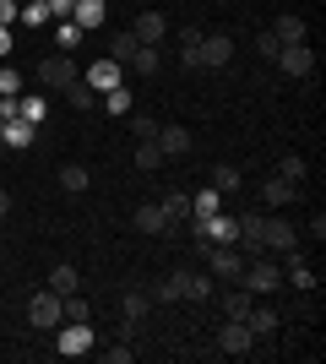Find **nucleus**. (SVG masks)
Instances as JSON below:
<instances>
[{"mask_svg": "<svg viewBox=\"0 0 326 364\" xmlns=\"http://www.w3.org/2000/svg\"><path fill=\"white\" fill-rule=\"evenodd\" d=\"M153 299H158V304H174V299H180V289H174V277H158V283H153Z\"/></svg>", "mask_w": 326, "mask_h": 364, "instance_id": "nucleus-44", "label": "nucleus"}, {"mask_svg": "<svg viewBox=\"0 0 326 364\" xmlns=\"http://www.w3.org/2000/svg\"><path fill=\"white\" fill-rule=\"evenodd\" d=\"M28 321H33V326H38V332H55V326H60V294H55V289H44V294H33V299H28Z\"/></svg>", "mask_w": 326, "mask_h": 364, "instance_id": "nucleus-5", "label": "nucleus"}, {"mask_svg": "<svg viewBox=\"0 0 326 364\" xmlns=\"http://www.w3.org/2000/svg\"><path fill=\"white\" fill-rule=\"evenodd\" d=\"M6 120H16V98H0V125Z\"/></svg>", "mask_w": 326, "mask_h": 364, "instance_id": "nucleus-47", "label": "nucleus"}, {"mask_svg": "<svg viewBox=\"0 0 326 364\" xmlns=\"http://www.w3.org/2000/svg\"><path fill=\"white\" fill-rule=\"evenodd\" d=\"M174 289H180V299H212V277H202V272H174Z\"/></svg>", "mask_w": 326, "mask_h": 364, "instance_id": "nucleus-15", "label": "nucleus"}, {"mask_svg": "<svg viewBox=\"0 0 326 364\" xmlns=\"http://www.w3.org/2000/svg\"><path fill=\"white\" fill-rule=\"evenodd\" d=\"M217 348L239 359V353H256V337H250L245 321H223V332H217Z\"/></svg>", "mask_w": 326, "mask_h": 364, "instance_id": "nucleus-10", "label": "nucleus"}, {"mask_svg": "<svg viewBox=\"0 0 326 364\" xmlns=\"http://www.w3.org/2000/svg\"><path fill=\"white\" fill-rule=\"evenodd\" d=\"M158 147H163V158H185L190 152V131L185 125H158Z\"/></svg>", "mask_w": 326, "mask_h": 364, "instance_id": "nucleus-14", "label": "nucleus"}, {"mask_svg": "<svg viewBox=\"0 0 326 364\" xmlns=\"http://www.w3.org/2000/svg\"><path fill=\"white\" fill-rule=\"evenodd\" d=\"M131 33H136V44H158V38L169 33V16H163V11H141Z\"/></svg>", "mask_w": 326, "mask_h": 364, "instance_id": "nucleus-17", "label": "nucleus"}, {"mask_svg": "<svg viewBox=\"0 0 326 364\" xmlns=\"http://www.w3.org/2000/svg\"><path fill=\"white\" fill-rule=\"evenodd\" d=\"M234 60L229 33H202V49H196V71H217V65Z\"/></svg>", "mask_w": 326, "mask_h": 364, "instance_id": "nucleus-6", "label": "nucleus"}, {"mask_svg": "<svg viewBox=\"0 0 326 364\" xmlns=\"http://www.w3.org/2000/svg\"><path fill=\"white\" fill-rule=\"evenodd\" d=\"M60 185L71 191V196H77V191H87V168H82V164H65V168H60Z\"/></svg>", "mask_w": 326, "mask_h": 364, "instance_id": "nucleus-38", "label": "nucleus"}, {"mask_svg": "<svg viewBox=\"0 0 326 364\" xmlns=\"http://www.w3.org/2000/svg\"><path fill=\"white\" fill-rule=\"evenodd\" d=\"M250 304H256V294H250V289H239V283H234V289L223 294V310H229V321H245V316H250Z\"/></svg>", "mask_w": 326, "mask_h": 364, "instance_id": "nucleus-24", "label": "nucleus"}, {"mask_svg": "<svg viewBox=\"0 0 326 364\" xmlns=\"http://www.w3.org/2000/svg\"><path fill=\"white\" fill-rule=\"evenodd\" d=\"M60 316L65 321H93V304L82 299V294H65V299H60Z\"/></svg>", "mask_w": 326, "mask_h": 364, "instance_id": "nucleus-32", "label": "nucleus"}, {"mask_svg": "<svg viewBox=\"0 0 326 364\" xmlns=\"http://www.w3.org/2000/svg\"><path fill=\"white\" fill-rule=\"evenodd\" d=\"M11 55V28H0V60Z\"/></svg>", "mask_w": 326, "mask_h": 364, "instance_id": "nucleus-48", "label": "nucleus"}, {"mask_svg": "<svg viewBox=\"0 0 326 364\" xmlns=\"http://www.w3.org/2000/svg\"><path fill=\"white\" fill-rule=\"evenodd\" d=\"M196 240H212V245H239V218H229V213L196 218Z\"/></svg>", "mask_w": 326, "mask_h": 364, "instance_id": "nucleus-7", "label": "nucleus"}, {"mask_svg": "<svg viewBox=\"0 0 326 364\" xmlns=\"http://www.w3.org/2000/svg\"><path fill=\"white\" fill-rule=\"evenodd\" d=\"M93 343H98L93 321H60V326H55V348H60L65 359H77V353H87Z\"/></svg>", "mask_w": 326, "mask_h": 364, "instance_id": "nucleus-3", "label": "nucleus"}, {"mask_svg": "<svg viewBox=\"0 0 326 364\" xmlns=\"http://www.w3.org/2000/svg\"><path fill=\"white\" fill-rule=\"evenodd\" d=\"M33 136H38V125H28V120H22V114L0 125V141H6V147H11V152H28V147H33Z\"/></svg>", "mask_w": 326, "mask_h": 364, "instance_id": "nucleus-13", "label": "nucleus"}, {"mask_svg": "<svg viewBox=\"0 0 326 364\" xmlns=\"http://www.w3.org/2000/svg\"><path fill=\"white\" fill-rule=\"evenodd\" d=\"M131 131H136V141H153L158 136V120H153V114H131Z\"/></svg>", "mask_w": 326, "mask_h": 364, "instance_id": "nucleus-41", "label": "nucleus"}, {"mask_svg": "<svg viewBox=\"0 0 326 364\" xmlns=\"http://www.w3.org/2000/svg\"><path fill=\"white\" fill-rule=\"evenodd\" d=\"M55 38H60V55H65V49L82 44V28H77V22H60V33H55Z\"/></svg>", "mask_w": 326, "mask_h": 364, "instance_id": "nucleus-43", "label": "nucleus"}, {"mask_svg": "<svg viewBox=\"0 0 326 364\" xmlns=\"http://www.w3.org/2000/svg\"><path fill=\"white\" fill-rule=\"evenodd\" d=\"M131 55H136V33H114V38H109V60H131Z\"/></svg>", "mask_w": 326, "mask_h": 364, "instance_id": "nucleus-34", "label": "nucleus"}, {"mask_svg": "<svg viewBox=\"0 0 326 364\" xmlns=\"http://www.w3.org/2000/svg\"><path fill=\"white\" fill-rule=\"evenodd\" d=\"M261 201H266V207H294V201H299V185L278 180V174H266V185H261Z\"/></svg>", "mask_w": 326, "mask_h": 364, "instance_id": "nucleus-16", "label": "nucleus"}, {"mask_svg": "<svg viewBox=\"0 0 326 364\" xmlns=\"http://www.w3.org/2000/svg\"><path fill=\"white\" fill-rule=\"evenodd\" d=\"M196 49H202V28H185L180 33V60H185V71H196Z\"/></svg>", "mask_w": 326, "mask_h": 364, "instance_id": "nucleus-30", "label": "nucleus"}, {"mask_svg": "<svg viewBox=\"0 0 326 364\" xmlns=\"http://www.w3.org/2000/svg\"><path fill=\"white\" fill-rule=\"evenodd\" d=\"M120 76H125V65L104 55V60H93L87 71H82V82H87V87H98V92H109V87H120Z\"/></svg>", "mask_w": 326, "mask_h": 364, "instance_id": "nucleus-11", "label": "nucleus"}, {"mask_svg": "<svg viewBox=\"0 0 326 364\" xmlns=\"http://www.w3.org/2000/svg\"><path fill=\"white\" fill-rule=\"evenodd\" d=\"M245 326H250V337H256V343H266V337H278V310H272V304H250Z\"/></svg>", "mask_w": 326, "mask_h": 364, "instance_id": "nucleus-12", "label": "nucleus"}, {"mask_svg": "<svg viewBox=\"0 0 326 364\" xmlns=\"http://www.w3.org/2000/svg\"><path fill=\"white\" fill-rule=\"evenodd\" d=\"M71 22H77L82 33L104 28V0H77V6H71Z\"/></svg>", "mask_w": 326, "mask_h": 364, "instance_id": "nucleus-19", "label": "nucleus"}, {"mask_svg": "<svg viewBox=\"0 0 326 364\" xmlns=\"http://www.w3.org/2000/svg\"><path fill=\"white\" fill-rule=\"evenodd\" d=\"M305 174H310V164H305L299 152H288V158L278 164V180H288V185H305Z\"/></svg>", "mask_w": 326, "mask_h": 364, "instance_id": "nucleus-28", "label": "nucleus"}, {"mask_svg": "<svg viewBox=\"0 0 326 364\" xmlns=\"http://www.w3.org/2000/svg\"><path fill=\"white\" fill-rule=\"evenodd\" d=\"M169 164V158H163V147H158V136L153 141H136V168L141 174H158V168Z\"/></svg>", "mask_w": 326, "mask_h": 364, "instance_id": "nucleus-23", "label": "nucleus"}, {"mask_svg": "<svg viewBox=\"0 0 326 364\" xmlns=\"http://www.w3.org/2000/svg\"><path fill=\"white\" fill-rule=\"evenodd\" d=\"M288 283H294L299 294H310V289H315V272L305 267V261H288Z\"/></svg>", "mask_w": 326, "mask_h": 364, "instance_id": "nucleus-37", "label": "nucleus"}, {"mask_svg": "<svg viewBox=\"0 0 326 364\" xmlns=\"http://www.w3.org/2000/svg\"><path fill=\"white\" fill-rule=\"evenodd\" d=\"M147 310H153V294H147V289H131V294L120 299V316H125V321H141Z\"/></svg>", "mask_w": 326, "mask_h": 364, "instance_id": "nucleus-27", "label": "nucleus"}, {"mask_svg": "<svg viewBox=\"0 0 326 364\" xmlns=\"http://www.w3.org/2000/svg\"><path fill=\"white\" fill-rule=\"evenodd\" d=\"M16 22H28V28H44V22H49V0H28Z\"/></svg>", "mask_w": 326, "mask_h": 364, "instance_id": "nucleus-35", "label": "nucleus"}, {"mask_svg": "<svg viewBox=\"0 0 326 364\" xmlns=\"http://www.w3.org/2000/svg\"><path fill=\"white\" fill-rule=\"evenodd\" d=\"M49 289L65 299V294H77V289H82V272L71 267V261H55V272H49Z\"/></svg>", "mask_w": 326, "mask_h": 364, "instance_id": "nucleus-21", "label": "nucleus"}, {"mask_svg": "<svg viewBox=\"0 0 326 364\" xmlns=\"http://www.w3.org/2000/svg\"><path fill=\"white\" fill-rule=\"evenodd\" d=\"M16 92H22V76L11 65H0V98H16Z\"/></svg>", "mask_w": 326, "mask_h": 364, "instance_id": "nucleus-42", "label": "nucleus"}, {"mask_svg": "<svg viewBox=\"0 0 326 364\" xmlns=\"http://www.w3.org/2000/svg\"><path fill=\"white\" fill-rule=\"evenodd\" d=\"M239 289H250L256 299L278 294V289H283V267H278V261H261V256H250V261H245V277H239Z\"/></svg>", "mask_w": 326, "mask_h": 364, "instance_id": "nucleus-2", "label": "nucleus"}, {"mask_svg": "<svg viewBox=\"0 0 326 364\" xmlns=\"http://www.w3.org/2000/svg\"><path fill=\"white\" fill-rule=\"evenodd\" d=\"M212 191H223V196H229V191H239V168L217 164V168H212Z\"/></svg>", "mask_w": 326, "mask_h": 364, "instance_id": "nucleus-36", "label": "nucleus"}, {"mask_svg": "<svg viewBox=\"0 0 326 364\" xmlns=\"http://www.w3.org/2000/svg\"><path fill=\"white\" fill-rule=\"evenodd\" d=\"M136 228H141V234H169V218H163V207H158V201L136 207Z\"/></svg>", "mask_w": 326, "mask_h": 364, "instance_id": "nucleus-22", "label": "nucleus"}, {"mask_svg": "<svg viewBox=\"0 0 326 364\" xmlns=\"http://www.w3.org/2000/svg\"><path fill=\"white\" fill-rule=\"evenodd\" d=\"M196 250L207 256V267H212V277H223V283H239L245 277V250L239 245H212V240H196Z\"/></svg>", "mask_w": 326, "mask_h": 364, "instance_id": "nucleus-1", "label": "nucleus"}, {"mask_svg": "<svg viewBox=\"0 0 326 364\" xmlns=\"http://www.w3.org/2000/svg\"><path fill=\"white\" fill-rule=\"evenodd\" d=\"M65 104L71 109H93V87H87V82H71V87H65Z\"/></svg>", "mask_w": 326, "mask_h": 364, "instance_id": "nucleus-39", "label": "nucleus"}, {"mask_svg": "<svg viewBox=\"0 0 326 364\" xmlns=\"http://www.w3.org/2000/svg\"><path fill=\"white\" fill-rule=\"evenodd\" d=\"M294 245H299V234H294V223H288V218H261V250L288 256Z\"/></svg>", "mask_w": 326, "mask_h": 364, "instance_id": "nucleus-9", "label": "nucleus"}, {"mask_svg": "<svg viewBox=\"0 0 326 364\" xmlns=\"http://www.w3.org/2000/svg\"><path fill=\"white\" fill-rule=\"evenodd\" d=\"M38 82L44 87H71V82H82V71L71 65V55H44L38 60Z\"/></svg>", "mask_w": 326, "mask_h": 364, "instance_id": "nucleus-8", "label": "nucleus"}, {"mask_svg": "<svg viewBox=\"0 0 326 364\" xmlns=\"http://www.w3.org/2000/svg\"><path fill=\"white\" fill-rule=\"evenodd\" d=\"M158 207H163V218H169V223H174V218H190V196H185V191H169Z\"/></svg>", "mask_w": 326, "mask_h": 364, "instance_id": "nucleus-33", "label": "nucleus"}, {"mask_svg": "<svg viewBox=\"0 0 326 364\" xmlns=\"http://www.w3.org/2000/svg\"><path fill=\"white\" fill-rule=\"evenodd\" d=\"M104 359H109V364H131V359H136V348H131V337H120V343H109V348H104Z\"/></svg>", "mask_w": 326, "mask_h": 364, "instance_id": "nucleus-40", "label": "nucleus"}, {"mask_svg": "<svg viewBox=\"0 0 326 364\" xmlns=\"http://www.w3.org/2000/svg\"><path fill=\"white\" fill-rule=\"evenodd\" d=\"M16 16H22V6H16V0H0V28H11Z\"/></svg>", "mask_w": 326, "mask_h": 364, "instance_id": "nucleus-45", "label": "nucleus"}, {"mask_svg": "<svg viewBox=\"0 0 326 364\" xmlns=\"http://www.w3.org/2000/svg\"><path fill=\"white\" fill-rule=\"evenodd\" d=\"M239 250H245V256H261V213L239 218Z\"/></svg>", "mask_w": 326, "mask_h": 364, "instance_id": "nucleus-20", "label": "nucleus"}, {"mask_svg": "<svg viewBox=\"0 0 326 364\" xmlns=\"http://www.w3.org/2000/svg\"><path fill=\"white\" fill-rule=\"evenodd\" d=\"M16 114L28 125H44V114H49V104L38 98V92H16Z\"/></svg>", "mask_w": 326, "mask_h": 364, "instance_id": "nucleus-25", "label": "nucleus"}, {"mask_svg": "<svg viewBox=\"0 0 326 364\" xmlns=\"http://www.w3.org/2000/svg\"><path fill=\"white\" fill-rule=\"evenodd\" d=\"M125 65H131L136 76H153V71H158V49H153V44H136V55H131Z\"/></svg>", "mask_w": 326, "mask_h": 364, "instance_id": "nucleus-29", "label": "nucleus"}, {"mask_svg": "<svg viewBox=\"0 0 326 364\" xmlns=\"http://www.w3.org/2000/svg\"><path fill=\"white\" fill-rule=\"evenodd\" d=\"M0 147H6V141H0Z\"/></svg>", "mask_w": 326, "mask_h": 364, "instance_id": "nucleus-50", "label": "nucleus"}, {"mask_svg": "<svg viewBox=\"0 0 326 364\" xmlns=\"http://www.w3.org/2000/svg\"><path fill=\"white\" fill-rule=\"evenodd\" d=\"M11 213V191H0V218Z\"/></svg>", "mask_w": 326, "mask_h": 364, "instance_id": "nucleus-49", "label": "nucleus"}, {"mask_svg": "<svg viewBox=\"0 0 326 364\" xmlns=\"http://www.w3.org/2000/svg\"><path fill=\"white\" fill-rule=\"evenodd\" d=\"M104 104H109V114H114V120H125V114L136 109V104H131V87H109V92H104Z\"/></svg>", "mask_w": 326, "mask_h": 364, "instance_id": "nucleus-31", "label": "nucleus"}, {"mask_svg": "<svg viewBox=\"0 0 326 364\" xmlns=\"http://www.w3.org/2000/svg\"><path fill=\"white\" fill-rule=\"evenodd\" d=\"M305 16H294V11H283L278 22H272V38H278V44H305Z\"/></svg>", "mask_w": 326, "mask_h": 364, "instance_id": "nucleus-18", "label": "nucleus"}, {"mask_svg": "<svg viewBox=\"0 0 326 364\" xmlns=\"http://www.w3.org/2000/svg\"><path fill=\"white\" fill-rule=\"evenodd\" d=\"M272 60H278V71H283V76L305 82V76L315 71V49H310V44H283L278 55H272Z\"/></svg>", "mask_w": 326, "mask_h": 364, "instance_id": "nucleus-4", "label": "nucleus"}, {"mask_svg": "<svg viewBox=\"0 0 326 364\" xmlns=\"http://www.w3.org/2000/svg\"><path fill=\"white\" fill-rule=\"evenodd\" d=\"M212 213H223V191H212V185H207V191H196V196H190V218H212Z\"/></svg>", "mask_w": 326, "mask_h": 364, "instance_id": "nucleus-26", "label": "nucleus"}, {"mask_svg": "<svg viewBox=\"0 0 326 364\" xmlns=\"http://www.w3.org/2000/svg\"><path fill=\"white\" fill-rule=\"evenodd\" d=\"M71 6H77V0H49V16H55V22H71Z\"/></svg>", "mask_w": 326, "mask_h": 364, "instance_id": "nucleus-46", "label": "nucleus"}]
</instances>
